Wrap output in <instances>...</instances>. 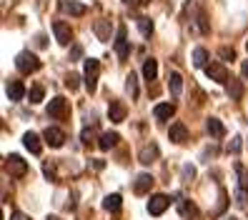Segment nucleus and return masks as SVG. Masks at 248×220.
I'll use <instances>...</instances> for the list:
<instances>
[{"label":"nucleus","mask_w":248,"mask_h":220,"mask_svg":"<svg viewBox=\"0 0 248 220\" xmlns=\"http://www.w3.org/2000/svg\"><path fill=\"white\" fill-rule=\"evenodd\" d=\"M16 68L23 73V75H31V73H35L40 68V60H38V55H33L31 50H23L16 58Z\"/></svg>","instance_id":"nucleus-1"},{"label":"nucleus","mask_w":248,"mask_h":220,"mask_svg":"<svg viewBox=\"0 0 248 220\" xmlns=\"http://www.w3.org/2000/svg\"><path fill=\"white\" fill-rule=\"evenodd\" d=\"M98 73H100V63L95 60V58H88V60H85V70H83V80H85L88 93H95V88H98Z\"/></svg>","instance_id":"nucleus-2"},{"label":"nucleus","mask_w":248,"mask_h":220,"mask_svg":"<svg viewBox=\"0 0 248 220\" xmlns=\"http://www.w3.org/2000/svg\"><path fill=\"white\" fill-rule=\"evenodd\" d=\"M5 170L13 175V178H23V175L28 173V163L20 155H8L5 158Z\"/></svg>","instance_id":"nucleus-3"},{"label":"nucleus","mask_w":248,"mask_h":220,"mask_svg":"<svg viewBox=\"0 0 248 220\" xmlns=\"http://www.w3.org/2000/svg\"><path fill=\"white\" fill-rule=\"evenodd\" d=\"M48 115L55 120H65L68 118V100L65 98H53L48 103Z\"/></svg>","instance_id":"nucleus-4"},{"label":"nucleus","mask_w":248,"mask_h":220,"mask_svg":"<svg viewBox=\"0 0 248 220\" xmlns=\"http://www.w3.org/2000/svg\"><path fill=\"white\" fill-rule=\"evenodd\" d=\"M203 70H206V75H208L211 80H216V83H228V80H231L226 65H221V63H208Z\"/></svg>","instance_id":"nucleus-5"},{"label":"nucleus","mask_w":248,"mask_h":220,"mask_svg":"<svg viewBox=\"0 0 248 220\" xmlns=\"http://www.w3.org/2000/svg\"><path fill=\"white\" fill-rule=\"evenodd\" d=\"M53 33H55V40L61 43V45H68V43L73 40V30H70V25L63 23V20H55L53 23Z\"/></svg>","instance_id":"nucleus-6"},{"label":"nucleus","mask_w":248,"mask_h":220,"mask_svg":"<svg viewBox=\"0 0 248 220\" xmlns=\"http://www.w3.org/2000/svg\"><path fill=\"white\" fill-rule=\"evenodd\" d=\"M168 205H170V198L168 195H153L148 200V213L151 215H163Z\"/></svg>","instance_id":"nucleus-7"},{"label":"nucleus","mask_w":248,"mask_h":220,"mask_svg":"<svg viewBox=\"0 0 248 220\" xmlns=\"http://www.w3.org/2000/svg\"><path fill=\"white\" fill-rule=\"evenodd\" d=\"M43 138H46V143L50 148H63V143H65V133L61 128H48L46 133H43Z\"/></svg>","instance_id":"nucleus-8"},{"label":"nucleus","mask_w":248,"mask_h":220,"mask_svg":"<svg viewBox=\"0 0 248 220\" xmlns=\"http://www.w3.org/2000/svg\"><path fill=\"white\" fill-rule=\"evenodd\" d=\"M115 53H118L121 60H125L128 53H130V48H128V35H125V25H121V28H118V35H115Z\"/></svg>","instance_id":"nucleus-9"},{"label":"nucleus","mask_w":248,"mask_h":220,"mask_svg":"<svg viewBox=\"0 0 248 220\" xmlns=\"http://www.w3.org/2000/svg\"><path fill=\"white\" fill-rule=\"evenodd\" d=\"M168 138L176 143V145H183V143L188 140V128H186L183 123H173L170 130H168Z\"/></svg>","instance_id":"nucleus-10"},{"label":"nucleus","mask_w":248,"mask_h":220,"mask_svg":"<svg viewBox=\"0 0 248 220\" xmlns=\"http://www.w3.org/2000/svg\"><path fill=\"white\" fill-rule=\"evenodd\" d=\"M153 188V178L148 173H140L138 178H136V183H133V190H136V195H145L148 190Z\"/></svg>","instance_id":"nucleus-11"},{"label":"nucleus","mask_w":248,"mask_h":220,"mask_svg":"<svg viewBox=\"0 0 248 220\" xmlns=\"http://www.w3.org/2000/svg\"><path fill=\"white\" fill-rule=\"evenodd\" d=\"M108 118L113 123H123L125 120V105H123L121 100H113L110 105H108Z\"/></svg>","instance_id":"nucleus-12"},{"label":"nucleus","mask_w":248,"mask_h":220,"mask_svg":"<svg viewBox=\"0 0 248 220\" xmlns=\"http://www.w3.org/2000/svg\"><path fill=\"white\" fill-rule=\"evenodd\" d=\"M173 113H176V108H173V103H158V105L153 108V115L155 120H170Z\"/></svg>","instance_id":"nucleus-13"},{"label":"nucleus","mask_w":248,"mask_h":220,"mask_svg":"<svg viewBox=\"0 0 248 220\" xmlns=\"http://www.w3.org/2000/svg\"><path fill=\"white\" fill-rule=\"evenodd\" d=\"M155 158H158V145H155V143L143 145V150H140V155H138V160H140V163H143V165H151Z\"/></svg>","instance_id":"nucleus-14"},{"label":"nucleus","mask_w":248,"mask_h":220,"mask_svg":"<svg viewBox=\"0 0 248 220\" xmlns=\"http://www.w3.org/2000/svg\"><path fill=\"white\" fill-rule=\"evenodd\" d=\"M5 93H8L10 100H23V95H25V85H23L20 80H10Z\"/></svg>","instance_id":"nucleus-15"},{"label":"nucleus","mask_w":248,"mask_h":220,"mask_svg":"<svg viewBox=\"0 0 248 220\" xmlns=\"http://www.w3.org/2000/svg\"><path fill=\"white\" fill-rule=\"evenodd\" d=\"M168 88H170V95L173 98H178L183 93V78H181V73H170V75H168Z\"/></svg>","instance_id":"nucleus-16"},{"label":"nucleus","mask_w":248,"mask_h":220,"mask_svg":"<svg viewBox=\"0 0 248 220\" xmlns=\"http://www.w3.org/2000/svg\"><path fill=\"white\" fill-rule=\"evenodd\" d=\"M23 143H25V148L31 150L33 155H38V153L43 150V143H40V138H38L35 133H25V135H23Z\"/></svg>","instance_id":"nucleus-17"},{"label":"nucleus","mask_w":248,"mask_h":220,"mask_svg":"<svg viewBox=\"0 0 248 220\" xmlns=\"http://www.w3.org/2000/svg\"><path fill=\"white\" fill-rule=\"evenodd\" d=\"M118 140H121L118 133H103V135H100V140H98V148L100 150H110V148L118 145Z\"/></svg>","instance_id":"nucleus-18"},{"label":"nucleus","mask_w":248,"mask_h":220,"mask_svg":"<svg viewBox=\"0 0 248 220\" xmlns=\"http://www.w3.org/2000/svg\"><path fill=\"white\" fill-rule=\"evenodd\" d=\"M155 75H158V60H153V58H148V60L143 63V78L145 80H155Z\"/></svg>","instance_id":"nucleus-19"},{"label":"nucleus","mask_w":248,"mask_h":220,"mask_svg":"<svg viewBox=\"0 0 248 220\" xmlns=\"http://www.w3.org/2000/svg\"><path fill=\"white\" fill-rule=\"evenodd\" d=\"M121 205H123V198H121L118 193H113V195H108V198L103 200V208H106L108 213H118Z\"/></svg>","instance_id":"nucleus-20"},{"label":"nucleus","mask_w":248,"mask_h":220,"mask_svg":"<svg viewBox=\"0 0 248 220\" xmlns=\"http://www.w3.org/2000/svg\"><path fill=\"white\" fill-rule=\"evenodd\" d=\"M206 128H208V133H211L213 138H223V135H226V128H223V123L218 120V118H208Z\"/></svg>","instance_id":"nucleus-21"},{"label":"nucleus","mask_w":248,"mask_h":220,"mask_svg":"<svg viewBox=\"0 0 248 220\" xmlns=\"http://www.w3.org/2000/svg\"><path fill=\"white\" fill-rule=\"evenodd\" d=\"M178 210L183 218H196L198 220V210H196V205L191 200H178Z\"/></svg>","instance_id":"nucleus-22"},{"label":"nucleus","mask_w":248,"mask_h":220,"mask_svg":"<svg viewBox=\"0 0 248 220\" xmlns=\"http://www.w3.org/2000/svg\"><path fill=\"white\" fill-rule=\"evenodd\" d=\"M61 8H63L65 13H70V15H76V18H80V15H85V13H88V8H85V5L73 3V0H70V3H63Z\"/></svg>","instance_id":"nucleus-23"},{"label":"nucleus","mask_w":248,"mask_h":220,"mask_svg":"<svg viewBox=\"0 0 248 220\" xmlns=\"http://www.w3.org/2000/svg\"><path fill=\"white\" fill-rule=\"evenodd\" d=\"M136 25H138V30H140L143 38H151L153 35V20L151 18H138Z\"/></svg>","instance_id":"nucleus-24"},{"label":"nucleus","mask_w":248,"mask_h":220,"mask_svg":"<svg viewBox=\"0 0 248 220\" xmlns=\"http://www.w3.org/2000/svg\"><path fill=\"white\" fill-rule=\"evenodd\" d=\"M193 65H198V68H206L208 65V50L206 48H196L193 50Z\"/></svg>","instance_id":"nucleus-25"},{"label":"nucleus","mask_w":248,"mask_h":220,"mask_svg":"<svg viewBox=\"0 0 248 220\" xmlns=\"http://www.w3.org/2000/svg\"><path fill=\"white\" fill-rule=\"evenodd\" d=\"M228 95H231L233 100H241V98H243V83L231 78V83H228Z\"/></svg>","instance_id":"nucleus-26"},{"label":"nucleus","mask_w":248,"mask_h":220,"mask_svg":"<svg viewBox=\"0 0 248 220\" xmlns=\"http://www.w3.org/2000/svg\"><path fill=\"white\" fill-rule=\"evenodd\" d=\"M95 33H98L100 40H110V30H108V23H106V20L95 23Z\"/></svg>","instance_id":"nucleus-27"},{"label":"nucleus","mask_w":248,"mask_h":220,"mask_svg":"<svg viewBox=\"0 0 248 220\" xmlns=\"http://www.w3.org/2000/svg\"><path fill=\"white\" fill-rule=\"evenodd\" d=\"M236 173H238V178H241V180H238V188L248 190V170H246V168L238 163V165H236Z\"/></svg>","instance_id":"nucleus-28"},{"label":"nucleus","mask_w":248,"mask_h":220,"mask_svg":"<svg viewBox=\"0 0 248 220\" xmlns=\"http://www.w3.org/2000/svg\"><path fill=\"white\" fill-rule=\"evenodd\" d=\"M43 95H46V90H43L40 85H33V88H31V93H28L31 103H40V100H43Z\"/></svg>","instance_id":"nucleus-29"},{"label":"nucleus","mask_w":248,"mask_h":220,"mask_svg":"<svg viewBox=\"0 0 248 220\" xmlns=\"http://www.w3.org/2000/svg\"><path fill=\"white\" fill-rule=\"evenodd\" d=\"M125 80H128V83H125V88H128V93H130V95L136 98V95H138V85H136V75H133V73H130V75H128Z\"/></svg>","instance_id":"nucleus-30"},{"label":"nucleus","mask_w":248,"mask_h":220,"mask_svg":"<svg viewBox=\"0 0 248 220\" xmlns=\"http://www.w3.org/2000/svg\"><path fill=\"white\" fill-rule=\"evenodd\" d=\"M198 28H201V33H203V35H206V33H211L208 20H206V13H198Z\"/></svg>","instance_id":"nucleus-31"},{"label":"nucleus","mask_w":248,"mask_h":220,"mask_svg":"<svg viewBox=\"0 0 248 220\" xmlns=\"http://www.w3.org/2000/svg\"><path fill=\"white\" fill-rule=\"evenodd\" d=\"M78 75H76V73H70V75L65 78V88H68V90H76V88H78Z\"/></svg>","instance_id":"nucleus-32"},{"label":"nucleus","mask_w":248,"mask_h":220,"mask_svg":"<svg viewBox=\"0 0 248 220\" xmlns=\"http://www.w3.org/2000/svg\"><path fill=\"white\" fill-rule=\"evenodd\" d=\"M218 55H221L223 60H236V50H233V48H221Z\"/></svg>","instance_id":"nucleus-33"},{"label":"nucleus","mask_w":248,"mask_h":220,"mask_svg":"<svg viewBox=\"0 0 248 220\" xmlns=\"http://www.w3.org/2000/svg\"><path fill=\"white\" fill-rule=\"evenodd\" d=\"M236 203H238V205H246V203H248V190H243V188L236 190Z\"/></svg>","instance_id":"nucleus-34"},{"label":"nucleus","mask_w":248,"mask_h":220,"mask_svg":"<svg viewBox=\"0 0 248 220\" xmlns=\"http://www.w3.org/2000/svg\"><path fill=\"white\" fill-rule=\"evenodd\" d=\"M43 173H46V178H50L53 183L58 180V175H55V168H53L50 163H46V165H43Z\"/></svg>","instance_id":"nucleus-35"},{"label":"nucleus","mask_w":248,"mask_h":220,"mask_svg":"<svg viewBox=\"0 0 248 220\" xmlns=\"http://www.w3.org/2000/svg\"><path fill=\"white\" fill-rule=\"evenodd\" d=\"M241 150V138H233V143H228V153H238Z\"/></svg>","instance_id":"nucleus-36"},{"label":"nucleus","mask_w":248,"mask_h":220,"mask_svg":"<svg viewBox=\"0 0 248 220\" xmlns=\"http://www.w3.org/2000/svg\"><path fill=\"white\" fill-rule=\"evenodd\" d=\"M80 55H83V48H80V45H76V48L70 50V60H78Z\"/></svg>","instance_id":"nucleus-37"},{"label":"nucleus","mask_w":248,"mask_h":220,"mask_svg":"<svg viewBox=\"0 0 248 220\" xmlns=\"http://www.w3.org/2000/svg\"><path fill=\"white\" fill-rule=\"evenodd\" d=\"M80 138H83V143H91V140H93V130H83Z\"/></svg>","instance_id":"nucleus-38"},{"label":"nucleus","mask_w":248,"mask_h":220,"mask_svg":"<svg viewBox=\"0 0 248 220\" xmlns=\"http://www.w3.org/2000/svg\"><path fill=\"white\" fill-rule=\"evenodd\" d=\"M10 220H31V218H28L25 213H18V210H16V213L10 215Z\"/></svg>","instance_id":"nucleus-39"},{"label":"nucleus","mask_w":248,"mask_h":220,"mask_svg":"<svg viewBox=\"0 0 248 220\" xmlns=\"http://www.w3.org/2000/svg\"><path fill=\"white\" fill-rule=\"evenodd\" d=\"M241 73H243V78H248V60L241 65Z\"/></svg>","instance_id":"nucleus-40"},{"label":"nucleus","mask_w":248,"mask_h":220,"mask_svg":"<svg viewBox=\"0 0 248 220\" xmlns=\"http://www.w3.org/2000/svg\"><path fill=\"white\" fill-rule=\"evenodd\" d=\"M125 5H136V3H143V0H123Z\"/></svg>","instance_id":"nucleus-41"},{"label":"nucleus","mask_w":248,"mask_h":220,"mask_svg":"<svg viewBox=\"0 0 248 220\" xmlns=\"http://www.w3.org/2000/svg\"><path fill=\"white\" fill-rule=\"evenodd\" d=\"M226 220H236V218H226Z\"/></svg>","instance_id":"nucleus-42"},{"label":"nucleus","mask_w":248,"mask_h":220,"mask_svg":"<svg viewBox=\"0 0 248 220\" xmlns=\"http://www.w3.org/2000/svg\"><path fill=\"white\" fill-rule=\"evenodd\" d=\"M48 220H58V218H48Z\"/></svg>","instance_id":"nucleus-43"},{"label":"nucleus","mask_w":248,"mask_h":220,"mask_svg":"<svg viewBox=\"0 0 248 220\" xmlns=\"http://www.w3.org/2000/svg\"><path fill=\"white\" fill-rule=\"evenodd\" d=\"M246 50H248V43H246Z\"/></svg>","instance_id":"nucleus-44"},{"label":"nucleus","mask_w":248,"mask_h":220,"mask_svg":"<svg viewBox=\"0 0 248 220\" xmlns=\"http://www.w3.org/2000/svg\"><path fill=\"white\" fill-rule=\"evenodd\" d=\"M143 3H148V0H143Z\"/></svg>","instance_id":"nucleus-45"}]
</instances>
